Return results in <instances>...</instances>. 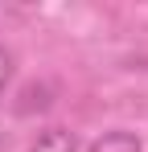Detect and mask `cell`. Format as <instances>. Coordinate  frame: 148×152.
<instances>
[{
    "label": "cell",
    "mask_w": 148,
    "mask_h": 152,
    "mask_svg": "<svg viewBox=\"0 0 148 152\" xmlns=\"http://www.w3.org/2000/svg\"><path fill=\"white\" fill-rule=\"evenodd\" d=\"M29 152H78V140H74V132H66V127H49V132H41L29 144Z\"/></svg>",
    "instance_id": "1"
},
{
    "label": "cell",
    "mask_w": 148,
    "mask_h": 152,
    "mask_svg": "<svg viewBox=\"0 0 148 152\" xmlns=\"http://www.w3.org/2000/svg\"><path fill=\"white\" fill-rule=\"evenodd\" d=\"M86 152H144V144H140V136H132V132H103Z\"/></svg>",
    "instance_id": "2"
},
{
    "label": "cell",
    "mask_w": 148,
    "mask_h": 152,
    "mask_svg": "<svg viewBox=\"0 0 148 152\" xmlns=\"http://www.w3.org/2000/svg\"><path fill=\"white\" fill-rule=\"evenodd\" d=\"M8 82H12V53L0 45V95L8 91Z\"/></svg>",
    "instance_id": "3"
}]
</instances>
